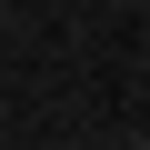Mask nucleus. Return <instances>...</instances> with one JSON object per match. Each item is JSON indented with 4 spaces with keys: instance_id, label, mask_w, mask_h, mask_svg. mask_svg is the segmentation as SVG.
Masks as SVG:
<instances>
[{
    "instance_id": "f257e3e1",
    "label": "nucleus",
    "mask_w": 150,
    "mask_h": 150,
    "mask_svg": "<svg viewBox=\"0 0 150 150\" xmlns=\"http://www.w3.org/2000/svg\"><path fill=\"white\" fill-rule=\"evenodd\" d=\"M110 150H140V140H110Z\"/></svg>"
},
{
    "instance_id": "f03ea898",
    "label": "nucleus",
    "mask_w": 150,
    "mask_h": 150,
    "mask_svg": "<svg viewBox=\"0 0 150 150\" xmlns=\"http://www.w3.org/2000/svg\"><path fill=\"white\" fill-rule=\"evenodd\" d=\"M0 30H10V10H0Z\"/></svg>"
}]
</instances>
